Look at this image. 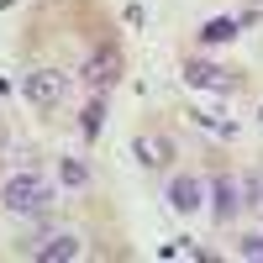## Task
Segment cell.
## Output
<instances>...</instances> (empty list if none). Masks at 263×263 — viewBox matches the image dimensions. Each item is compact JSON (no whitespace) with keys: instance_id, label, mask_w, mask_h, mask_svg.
I'll return each mask as SVG.
<instances>
[{"instance_id":"5","label":"cell","mask_w":263,"mask_h":263,"mask_svg":"<svg viewBox=\"0 0 263 263\" xmlns=\"http://www.w3.org/2000/svg\"><path fill=\"white\" fill-rule=\"evenodd\" d=\"M84 79H90L95 90H111V84L121 79V53H116V48H105V53H95L90 63H84Z\"/></svg>"},{"instance_id":"3","label":"cell","mask_w":263,"mask_h":263,"mask_svg":"<svg viewBox=\"0 0 263 263\" xmlns=\"http://www.w3.org/2000/svg\"><path fill=\"white\" fill-rule=\"evenodd\" d=\"M132 158H137L142 168H168L174 163V142L158 137V132H142V137L132 142Z\"/></svg>"},{"instance_id":"1","label":"cell","mask_w":263,"mask_h":263,"mask_svg":"<svg viewBox=\"0 0 263 263\" xmlns=\"http://www.w3.org/2000/svg\"><path fill=\"white\" fill-rule=\"evenodd\" d=\"M0 200H6L11 216H42V211H48V179L32 174V168H21V174H11V179H6Z\"/></svg>"},{"instance_id":"12","label":"cell","mask_w":263,"mask_h":263,"mask_svg":"<svg viewBox=\"0 0 263 263\" xmlns=\"http://www.w3.org/2000/svg\"><path fill=\"white\" fill-rule=\"evenodd\" d=\"M100 116H105V111H100V100H95L90 111H84V137H95V132H100Z\"/></svg>"},{"instance_id":"7","label":"cell","mask_w":263,"mask_h":263,"mask_svg":"<svg viewBox=\"0 0 263 263\" xmlns=\"http://www.w3.org/2000/svg\"><path fill=\"white\" fill-rule=\"evenodd\" d=\"M184 79L195 90H232V74L216 69V63H184Z\"/></svg>"},{"instance_id":"11","label":"cell","mask_w":263,"mask_h":263,"mask_svg":"<svg viewBox=\"0 0 263 263\" xmlns=\"http://www.w3.org/2000/svg\"><path fill=\"white\" fill-rule=\"evenodd\" d=\"M237 253H242L248 263H263V232H248L242 242H237Z\"/></svg>"},{"instance_id":"14","label":"cell","mask_w":263,"mask_h":263,"mask_svg":"<svg viewBox=\"0 0 263 263\" xmlns=\"http://www.w3.org/2000/svg\"><path fill=\"white\" fill-rule=\"evenodd\" d=\"M258 121H263V111H258Z\"/></svg>"},{"instance_id":"2","label":"cell","mask_w":263,"mask_h":263,"mask_svg":"<svg viewBox=\"0 0 263 263\" xmlns=\"http://www.w3.org/2000/svg\"><path fill=\"white\" fill-rule=\"evenodd\" d=\"M63 90H69V74L63 69H32L27 79H21V95H27L32 105H58Z\"/></svg>"},{"instance_id":"9","label":"cell","mask_w":263,"mask_h":263,"mask_svg":"<svg viewBox=\"0 0 263 263\" xmlns=\"http://www.w3.org/2000/svg\"><path fill=\"white\" fill-rule=\"evenodd\" d=\"M200 37H205V42H232V37H237V21H232V16H211L205 27H200Z\"/></svg>"},{"instance_id":"13","label":"cell","mask_w":263,"mask_h":263,"mask_svg":"<svg viewBox=\"0 0 263 263\" xmlns=\"http://www.w3.org/2000/svg\"><path fill=\"white\" fill-rule=\"evenodd\" d=\"M248 190H253V205H263V174H258V179H248Z\"/></svg>"},{"instance_id":"10","label":"cell","mask_w":263,"mask_h":263,"mask_svg":"<svg viewBox=\"0 0 263 263\" xmlns=\"http://www.w3.org/2000/svg\"><path fill=\"white\" fill-rule=\"evenodd\" d=\"M58 179L69 184V190H84V184H90V168H84L79 158H63V163H58Z\"/></svg>"},{"instance_id":"4","label":"cell","mask_w":263,"mask_h":263,"mask_svg":"<svg viewBox=\"0 0 263 263\" xmlns=\"http://www.w3.org/2000/svg\"><path fill=\"white\" fill-rule=\"evenodd\" d=\"M168 205L179 211V216H195V211L205 205V184L195 179V174H179V179L168 184Z\"/></svg>"},{"instance_id":"8","label":"cell","mask_w":263,"mask_h":263,"mask_svg":"<svg viewBox=\"0 0 263 263\" xmlns=\"http://www.w3.org/2000/svg\"><path fill=\"white\" fill-rule=\"evenodd\" d=\"M69 258H79V237L74 232H58V237H48L37 248V263H69Z\"/></svg>"},{"instance_id":"6","label":"cell","mask_w":263,"mask_h":263,"mask_svg":"<svg viewBox=\"0 0 263 263\" xmlns=\"http://www.w3.org/2000/svg\"><path fill=\"white\" fill-rule=\"evenodd\" d=\"M242 195H248V184L242 179H216V216H221V221H232L237 211H242Z\"/></svg>"}]
</instances>
